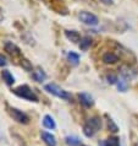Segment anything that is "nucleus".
Instances as JSON below:
<instances>
[{"label": "nucleus", "instance_id": "f257e3e1", "mask_svg": "<svg viewBox=\"0 0 138 146\" xmlns=\"http://www.w3.org/2000/svg\"><path fill=\"white\" fill-rule=\"evenodd\" d=\"M12 93L16 95L17 97L26 101H30V102H38V96L34 93V91L28 86V85H20L18 87H16L12 90Z\"/></svg>", "mask_w": 138, "mask_h": 146}, {"label": "nucleus", "instance_id": "f03ea898", "mask_svg": "<svg viewBox=\"0 0 138 146\" xmlns=\"http://www.w3.org/2000/svg\"><path fill=\"white\" fill-rule=\"evenodd\" d=\"M101 128V119L99 117H92L89 118L83 125V134L87 137L94 136L95 133H98Z\"/></svg>", "mask_w": 138, "mask_h": 146}, {"label": "nucleus", "instance_id": "7ed1b4c3", "mask_svg": "<svg viewBox=\"0 0 138 146\" xmlns=\"http://www.w3.org/2000/svg\"><path fill=\"white\" fill-rule=\"evenodd\" d=\"M44 90H45L47 92H49L50 95L53 96H55V97H58V98H61V100H71L72 98V96L68 93L67 91H65L62 90L60 86H58L56 84H48L44 86Z\"/></svg>", "mask_w": 138, "mask_h": 146}, {"label": "nucleus", "instance_id": "20e7f679", "mask_svg": "<svg viewBox=\"0 0 138 146\" xmlns=\"http://www.w3.org/2000/svg\"><path fill=\"white\" fill-rule=\"evenodd\" d=\"M9 114L15 121H17V123H20V124H28L30 123V117L18 108L10 107L9 108Z\"/></svg>", "mask_w": 138, "mask_h": 146}, {"label": "nucleus", "instance_id": "39448f33", "mask_svg": "<svg viewBox=\"0 0 138 146\" xmlns=\"http://www.w3.org/2000/svg\"><path fill=\"white\" fill-rule=\"evenodd\" d=\"M78 19L81 20V22H83L84 25L88 26H97L99 23V19L94 14L89 13V11H80Z\"/></svg>", "mask_w": 138, "mask_h": 146}, {"label": "nucleus", "instance_id": "423d86ee", "mask_svg": "<svg viewBox=\"0 0 138 146\" xmlns=\"http://www.w3.org/2000/svg\"><path fill=\"white\" fill-rule=\"evenodd\" d=\"M4 49H5V52H7L10 55H12V56H20L22 53H21V49L16 46L15 43L12 42H5L4 43Z\"/></svg>", "mask_w": 138, "mask_h": 146}, {"label": "nucleus", "instance_id": "0eeeda50", "mask_svg": "<svg viewBox=\"0 0 138 146\" xmlns=\"http://www.w3.org/2000/svg\"><path fill=\"white\" fill-rule=\"evenodd\" d=\"M78 98H80L81 104H82L83 107H86V108H91V107H93V104H94V100H93V97L87 92L80 93Z\"/></svg>", "mask_w": 138, "mask_h": 146}, {"label": "nucleus", "instance_id": "6e6552de", "mask_svg": "<svg viewBox=\"0 0 138 146\" xmlns=\"http://www.w3.org/2000/svg\"><path fill=\"white\" fill-rule=\"evenodd\" d=\"M40 137L42 140L44 141V144L47 146H56V137L53 135L51 133H48V131H40Z\"/></svg>", "mask_w": 138, "mask_h": 146}, {"label": "nucleus", "instance_id": "1a4fd4ad", "mask_svg": "<svg viewBox=\"0 0 138 146\" xmlns=\"http://www.w3.org/2000/svg\"><path fill=\"white\" fill-rule=\"evenodd\" d=\"M121 75L125 80H133L138 75V72L135 70V69L129 68V66H122L121 68Z\"/></svg>", "mask_w": 138, "mask_h": 146}, {"label": "nucleus", "instance_id": "9d476101", "mask_svg": "<svg viewBox=\"0 0 138 146\" xmlns=\"http://www.w3.org/2000/svg\"><path fill=\"white\" fill-rule=\"evenodd\" d=\"M65 37L72 43H80L81 39H82L80 32L76 31V30H66L65 31Z\"/></svg>", "mask_w": 138, "mask_h": 146}, {"label": "nucleus", "instance_id": "9b49d317", "mask_svg": "<svg viewBox=\"0 0 138 146\" xmlns=\"http://www.w3.org/2000/svg\"><path fill=\"white\" fill-rule=\"evenodd\" d=\"M101 60H103L105 64H115V63L119 62V55L112 53V52H108V53L103 54Z\"/></svg>", "mask_w": 138, "mask_h": 146}, {"label": "nucleus", "instance_id": "f8f14e48", "mask_svg": "<svg viewBox=\"0 0 138 146\" xmlns=\"http://www.w3.org/2000/svg\"><path fill=\"white\" fill-rule=\"evenodd\" d=\"M32 79H33L35 82H43V81L47 79V74L44 72L42 68H37L32 72Z\"/></svg>", "mask_w": 138, "mask_h": 146}, {"label": "nucleus", "instance_id": "ddd939ff", "mask_svg": "<svg viewBox=\"0 0 138 146\" xmlns=\"http://www.w3.org/2000/svg\"><path fill=\"white\" fill-rule=\"evenodd\" d=\"M1 78H3V81L7 85V86H12V85L15 84L14 75L11 74L10 70H7V69H5V70L1 71Z\"/></svg>", "mask_w": 138, "mask_h": 146}, {"label": "nucleus", "instance_id": "4468645a", "mask_svg": "<svg viewBox=\"0 0 138 146\" xmlns=\"http://www.w3.org/2000/svg\"><path fill=\"white\" fill-rule=\"evenodd\" d=\"M43 125H44V128L50 129V130H54L56 128V123H55L54 118L49 114H45L43 117Z\"/></svg>", "mask_w": 138, "mask_h": 146}, {"label": "nucleus", "instance_id": "2eb2a0df", "mask_svg": "<svg viewBox=\"0 0 138 146\" xmlns=\"http://www.w3.org/2000/svg\"><path fill=\"white\" fill-rule=\"evenodd\" d=\"M92 43H93L92 37H89V36H84V37H82V39H81V42L78 44L80 49L81 50H87L88 48H91Z\"/></svg>", "mask_w": 138, "mask_h": 146}, {"label": "nucleus", "instance_id": "dca6fc26", "mask_svg": "<svg viewBox=\"0 0 138 146\" xmlns=\"http://www.w3.org/2000/svg\"><path fill=\"white\" fill-rule=\"evenodd\" d=\"M65 141L68 146H82V143L81 140L78 139L77 136H74V135H68L65 137Z\"/></svg>", "mask_w": 138, "mask_h": 146}, {"label": "nucleus", "instance_id": "f3484780", "mask_svg": "<svg viewBox=\"0 0 138 146\" xmlns=\"http://www.w3.org/2000/svg\"><path fill=\"white\" fill-rule=\"evenodd\" d=\"M67 60L72 64V65L77 66L80 64V54L75 53V52H68L67 53Z\"/></svg>", "mask_w": 138, "mask_h": 146}, {"label": "nucleus", "instance_id": "a211bd4d", "mask_svg": "<svg viewBox=\"0 0 138 146\" xmlns=\"http://www.w3.org/2000/svg\"><path fill=\"white\" fill-rule=\"evenodd\" d=\"M116 86H117V90H119V91L126 92V91H127V88H128V84H127V81L124 79V80H119V81H117Z\"/></svg>", "mask_w": 138, "mask_h": 146}, {"label": "nucleus", "instance_id": "6ab92c4d", "mask_svg": "<svg viewBox=\"0 0 138 146\" xmlns=\"http://www.w3.org/2000/svg\"><path fill=\"white\" fill-rule=\"evenodd\" d=\"M106 145L108 146H120V139L116 136H111L106 140Z\"/></svg>", "mask_w": 138, "mask_h": 146}, {"label": "nucleus", "instance_id": "aec40b11", "mask_svg": "<svg viewBox=\"0 0 138 146\" xmlns=\"http://www.w3.org/2000/svg\"><path fill=\"white\" fill-rule=\"evenodd\" d=\"M108 127H109V129H110V131H112V133H117V131H119V127L115 124V121H114L111 118L108 119Z\"/></svg>", "mask_w": 138, "mask_h": 146}, {"label": "nucleus", "instance_id": "412c9836", "mask_svg": "<svg viewBox=\"0 0 138 146\" xmlns=\"http://www.w3.org/2000/svg\"><path fill=\"white\" fill-rule=\"evenodd\" d=\"M106 80H108V84L115 85V84H117V81H119V78H117L116 75H114V74H108L106 75Z\"/></svg>", "mask_w": 138, "mask_h": 146}, {"label": "nucleus", "instance_id": "4be33fe9", "mask_svg": "<svg viewBox=\"0 0 138 146\" xmlns=\"http://www.w3.org/2000/svg\"><path fill=\"white\" fill-rule=\"evenodd\" d=\"M21 65L26 71H32V64L28 62L27 59H22L21 60Z\"/></svg>", "mask_w": 138, "mask_h": 146}, {"label": "nucleus", "instance_id": "5701e85b", "mask_svg": "<svg viewBox=\"0 0 138 146\" xmlns=\"http://www.w3.org/2000/svg\"><path fill=\"white\" fill-rule=\"evenodd\" d=\"M5 65H7V59H6V56L3 55V54H0V68L5 66Z\"/></svg>", "mask_w": 138, "mask_h": 146}, {"label": "nucleus", "instance_id": "b1692460", "mask_svg": "<svg viewBox=\"0 0 138 146\" xmlns=\"http://www.w3.org/2000/svg\"><path fill=\"white\" fill-rule=\"evenodd\" d=\"M99 1L104 5H112L114 4V0H99Z\"/></svg>", "mask_w": 138, "mask_h": 146}, {"label": "nucleus", "instance_id": "393cba45", "mask_svg": "<svg viewBox=\"0 0 138 146\" xmlns=\"http://www.w3.org/2000/svg\"><path fill=\"white\" fill-rule=\"evenodd\" d=\"M99 146H108L106 141H99Z\"/></svg>", "mask_w": 138, "mask_h": 146}, {"label": "nucleus", "instance_id": "a878e982", "mask_svg": "<svg viewBox=\"0 0 138 146\" xmlns=\"http://www.w3.org/2000/svg\"><path fill=\"white\" fill-rule=\"evenodd\" d=\"M136 146H138V144H137V145H136Z\"/></svg>", "mask_w": 138, "mask_h": 146}]
</instances>
